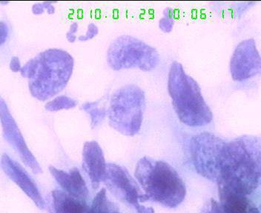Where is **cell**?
I'll list each match as a JSON object with an SVG mask.
<instances>
[{
    "instance_id": "3957f363",
    "label": "cell",
    "mask_w": 261,
    "mask_h": 213,
    "mask_svg": "<svg viewBox=\"0 0 261 213\" xmlns=\"http://www.w3.org/2000/svg\"><path fill=\"white\" fill-rule=\"evenodd\" d=\"M168 91L181 123L191 128H201L212 123L213 113L203 98L200 85L178 62L171 63Z\"/></svg>"
},
{
    "instance_id": "8fae6325",
    "label": "cell",
    "mask_w": 261,
    "mask_h": 213,
    "mask_svg": "<svg viewBox=\"0 0 261 213\" xmlns=\"http://www.w3.org/2000/svg\"><path fill=\"white\" fill-rule=\"evenodd\" d=\"M1 166L5 173L27 195L40 209H45V204L40 190L32 177L19 163L7 154H3Z\"/></svg>"
},
{
    "instance_id": "ac0fdd59",
    "label": "cell",
    "mask_w": 261,
    "mask_h": 213,
    "mask_svg": "<svg viewBox=\"0 0 261 213\" xmlns=\"http://www.w3.org/2000/svg\"><path fill=\"white\" fill-rule=\"evenodd\" d=\"M174 14L171 9H166L163 12V17L159 22V27L165 33H169L174 26Z\"/></svg>"
},
{
    "instance_id": "5bb4252c",
    "label": "cell",
    "mask_w": 261,
    "mask_h": 213,
    "mask_svg": "<svg viewBox=\"0 0 261 213\" xmlns=\"http://www.w3.org/2000/svg\"><path fill=\"white\" fill-rule=\"evenodd\" d=\"M50 213H91V209L84 200L56 190L50 194Z\"/></svg>"
},
{
    "instance_id": "6da1fadb",
    "label": "cell",
    "mask_w": 261,
    "mask_h": 213,
    "mask_svg": "<svg viewBox=\"0 0 261 213\" xmlns=\"http://www.w3.org/2000/svg\"><path fill=\"white\" fill-rule=\"evenodd\" d=\"M260 180L261 147L257 141L242 138L226 142L220 156L218 187L245 196Z\"/></svg>"
},
{
    "instance_id": "cb8c5ba5",
    "label": "cell",
    "mask_w": 261,
    "mask_h": 213,
    "mask_svg": "<svg viewBox=\"0 0 261 213\" xmlns=\"http://www.w3.org/2000/svg\"><path fill=\"white\" fill-rule=\"evenodd\" d=\"M32 11L34 15H40V14H43L45 11L43 3L34 4V6H32Z\"/></svg>"
},
{
    "instance_id": "d6986e66",
    "label": "cell",
    "mask_w": 261,
    "mask_h": 213,
    "mask_svg": "<svg viewBox=\"0 0 261 213\" xmlns=\"http://www.w3.org/2000/svg\"><path fill=\"white\" fill-rule=\"evenodd\" d=\"M98 34H99V28H98L97 25L94 23H90L88 25L86 33L84 35L80 36L78 37V40L81 42L89 41L97 37Z\"/></svg>"
},
{
    "instance_id": "8992f818",
    "label": "cell",
    "mask_w": 261,
    "mask_h": 213,
    "mask_svg": "<svg viewBox=\"0 0 261 213\" xmlns=\"http://www.w3.org/2000/svg\"><path fill=\"white\" fill-rule=\"evenodd\" d=\"M107 62L114 71L137 68L144 72L152 71L160 63V55L154 47L132 36L122 35L111 43Z\"/></svg>"
},
{
    "instance_id": "52a82bcc",
    "label": "cell",
    "mask_w": 261,
    "mask_h": 213,
    "mask_svg": "<svg viewBox=\"0 0 261 213\" xmlns=\"http://www.w3.org/2000/svg\"><path fill=\"white\" fill-rule=\"evenodd\" d=\"M226 142L208 132L196 135L191 139V157L199 175L212 181L218 182L220 155Z\"/></svg>"
},
{
    "instance_id": "44dd1931",
    "label": "cell",
    "mask_w": 261,
    "mask_h": 213,
    "mask_svg": "<svg viewBox=\"0 0 261 213\" xmlns=\"http://www.w3.org/2000/svg\"><path fill=\"white\" fill-rule=\"evenodd\" d=\"M9 33V26L4 21H1L0 22V45H3L6 42Z\"/></svg>"
},
{
    "instance_id": "d4e9b609",
    "label": "cell",
    "mask_w": 261,
    "mask_h": 213,
    "mask_svg": "<svg viewBox=\"0 0 261 213\" xmlns=\"http://www.w3.org/2000/svg\"><path fill=\"white\" fill-rule=\"evenodd\" d=\"M44 6H45V11H47L48 14H54L55 13V6L52 5L51 3L48 2H44Z\"/></svg>"
},
{
    "instance_id": "ffe728a7",
    "label": "cell",
    "mask_w": 261,
    "mask_h": 213,
    "mask_svg": "<svg viewBox=\"0 0 261 213\" xmlns=\"http://www.w3.org/2000/svg\"><path fill=\"white\" fill-rule=\"evenodd\" d=\"M200 213H223L219 203L214 199H210L202 209Z\"/></svg>"
},
{
    "instance_id": "9a60e30c",
    "label": "cell",
    "mask_w": 261,
    "mask_h": 213,
    "mask_svg": "<svg viewBox=\"0 0 261 213\" xmlns=\"http://www.w3.org/2000/svg\"><path fill=\"white\" fill-rule=\"evenodd\" d=\"M82 110L89 115L91 126L96 128L102 124L108 115V110L105 107L100 106V102H88L81 106Z\"/></svg>"
},
{
    "instance_id": "7402d4cb",
    "label": "cell",
    "mask_w": 261,
    "mask_h": 213,
    "mask_svg": "<svg viewBox=\"0 0 261 213\" xmlns=\"http://www.w3.org/2000/svg\"><path fill=\"white\" fill-rule=\"evenodd\" d=\"M78 28H79V25H78L77 22H73L70 25L69 30L66 33V39L68 42H71V43L76 42V33L78 32Z\"/></svg>"
},
{
    "instance_id": "5b68a950",
    "label": "cell",
    "mask_w": 261,
    "mask_h": 213,
    "mask_svg": "<svg viewBox=\"0 0 261 213\" xmlns=\"http://www.w3.org/2000/svg\"><path fill=\"white\" fill-rule=\"evenodd\" d=\"M146 94L135 84L122 86L114 93L108 109L110 126L124 136H134L141 129Z\"/></svg>"
},
{
    "instance_id": "7c38bea8",
    "label": "cell",
    "mask_w": 261,
    "mask_h": 213,
    "mask_svg": "<svg viewBox=\"0 0 261 213\" xmlns=\"http://www.w3.org/2000/svg\"><path fill=\"white\" fill-rule=\"evenodd\" d=\"M106 166L103 151L97 141H87L83 149V168L89 175L93 190L105 180Z\"/></svg>"
},
{
    "instance_id": "e0dca14e",
    "label": "cell",
    "mask_w": 261,
    "mask_h": 213,
    "mask_svg": "<svg viewBox=\"0 0 261 213\" xmlns=\"http://www.w3.org/2000/svg\"><path fill=\"white\" fill-rule=\"evenodd\" d=\"M77 105V102L71 97L67 96H58L47 102L45 110L50 112L60 111L62 110H70Z\"/></svg>"
},
{
    "instance_id": "603a6c76",
    "label": "cell",
    "mask_w": 261,
    "mask_h": 213,
    "mask_svg": "<svg viewBox=\"0 0 261 213\" xmlns=\"http://www.w3.org/2000/svg\"><path fill=\"white\" fill-rule=\"evenodd\" d=\"M9 68L13 72H20L22 66L21 65L20 60L17 56H13L10 61Z\"/></svg>"
},
{
    "instance_id": "2e32d148",
    "label": "cell",
    "mask_w": 261,
    "mask_h": 213,
    "mask_svg": "<svg viewBox=\"0 0 261 213\" xmlns=\"http://www.w3.org/2000/svg\"><path fill=\"white\" fill-rule=\"evenodd\" d=\"M91 209V213H121L106 196L105 189H102L94 197Z\"/></svg>"
},
{
    "instance_id": "30bf717a",
    "label": "cell",
    "mask_w": 261,
    "mask_h": 213,
    "mask_svg": "<svg viewBox=\"0 0 261 213\" xmlns=\"http://www.w3.org/2000/svg\"><path fill=\"white\" fill-rule=\"evenodd\" d=\"M0 120L3 127L5 139L19 154L21 160L35 174L42 172L40 164L28 147L24 136L18 127L14 117L11 115L7 103L3 97L0 98Z\"/></svg>"
},
{
    "instance_id": "4fadbf2b",
    "label": "cell",
    "mask_w": 261,
    "mask_h": 213,
    "mask_svg": "<svg viewBox=\"0 0 261 213\" xmlns=\"http://www.w3.org/2000/svg\"><path fill=\"white\" fill-rule=\"evenodd\" d=\"M49 171L65 192L75 198L86 201L89 196V190L77 168L64 171L50 166Z\"/></svg>"
},
{
    "instance_id": "7a4b0ae2",
    "label": "cell",
    "mask_w": 261,
    "mask_h": 213,
    "mask_svg": "<svg viewBox=\"0 0 261 213\" xmlns=\"http://www.w3.org/2000/svg\"><path fill=\"white\" fill-rule=\"evenodd\" d=\"M74 59L66 50L50 48L38 53L22 66L20 74L29 82L34 98L45 102L62 92L69 82Z\"/></svg>"
},
{
    "instance_id": "277c9868",
    "label": "cell",
    "mask_w": 261,
    "mask_h": 213,
    "mask_svg": "<svg viewBox=\"0 0 261 213\" xmlns=\"http://www.w3.org/2000/svg\"><path fill=\"white\" fill-rule=\"evenodd\" d=\"M135 175L148 201L175 208L185 199V184L167 162L145 156L137 164Z\"/></svg>"
},
{
    "instance_id": "ba28073f",
    "label": "cell",
    "mask_w": 261,
    "mask_h": 213,
    "mask_svg": "<svg viewBox=\"0 0 261 213\" xmlns=\"http://www.w3.org/2000/svg\"><path fill=\"white\" fill-rule=\"evenodd\" d=\"M104 183L109 191L122 202L132 205L138 213H154V209L140 203L148 201L125 167L114 163L107 164Z\"/></svg>"
},
{
    "instance_id": "9c48e42d",
    "label": "cell",
    "mask_w": 261,
    "mask_h": 213,
    "mask_svg": "<svg viewBox=\"0 0 261 213\" xmlns=\"http://www.w3.org/2000/svg\"><path fill=\"white\" fill-rule=\"evenodd\" d=\"M230 73L236 82H244L261 74V56L253 39L238 44L230 60Z\"/></svg>"
}]
</instances>
